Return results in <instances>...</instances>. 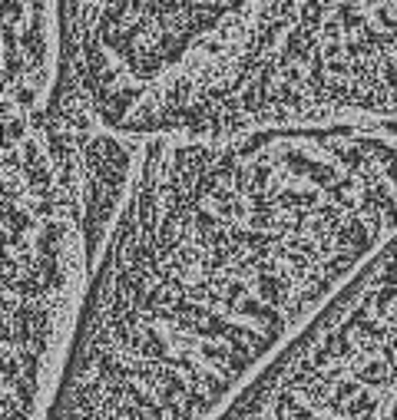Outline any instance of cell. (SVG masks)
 <instances>
[{
	"instance_id": "1",
	"label": "cell",
	"mask_w": 397,
	"mask_h": 420,
	"mask_svg": "<svg viewBox=\"0 0 397 420\" xmlns=\"http://www.w3.org/2000/svg\"><path fill=\"white\" fill-rule=\"evenodd\" d=\"M397 235V123L146 136L46 420H215Z\"/></svg>"
},
{
	"instance_id": "2",
	"label": "cell",
	"mask_w": 397,
	"mask_h": 420,
	"mask_svg": "<svg viewBox=\"0 0 397 420\" xmlns=\"http://www.w3.org/2000/svg\"><path fill=\"white\" fill-rule=\"evenodd\" d=\"M397 123V4L255 0L123 120L146 136Z\"/></svg>"
}]
</instances>
